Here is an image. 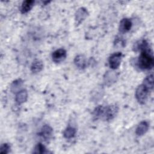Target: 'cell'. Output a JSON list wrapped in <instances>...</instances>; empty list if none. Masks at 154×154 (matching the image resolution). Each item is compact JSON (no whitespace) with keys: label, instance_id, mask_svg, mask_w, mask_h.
I'll list each match as a JSON object with an SVG mask.
<instances>
[{"label":"cell","instance_id":"5bb4252c","mask_svg":"<svg viewBox=\"0 0 154 154\" xmlns=\"http://www.w3.org/2000/svg\"><path fill=\"white\" fill-rule=\"evenodd\" d=\"M117 78V75L114 72H107L104 76V81L105 84L110 85L116 82Z\"/></svg>","mask_w":154,"mask_h":154},{"label":"cell","instance_id":"4fadbf2b","mask_svg":"<svg viewBox=\"0 0 154 154\" xmlns=\"http://www.w3.org/2000/svg\"><path fill=\"white\" fill-rule=\"evenodd\" d=\"M147 49H149L148 43L145 40L137 41L136 43H134L133 46V51L135 52H138V51L141 52Z\"/></svg>","mask_w":154,"mask_h":154},{"label":"cell","instance_id":"7a4b0ae2","mask_svg":"<svg viewBox=\"0 0 154 154\" xmlns=\"http://www.w3.org/2000/svg\"><path fill=\"white\" fill-rule=\"evenodd\" d=\"M154 64L153 57L149 49L141 52L138 59V65L142 70H150Z\"/></svg>","mask_w":154,"mask_h":154},{"label":"cell","instance_id":"7c38bea8","mask_svg":"<svg viewBox=\"0 0 154 154\" xmlns=\"http://www.w3.org/2000/svg\"><path fill=\"white\" fill-rule=\"evenodd\" d=\"M43 68V62L38 59H35L33 61L31 65V71L34 73H39L42 70Z\"/></svg>","mask_w":154,"mask_h":154},{"label":"cell","instance_id":"8fae6325","mask_svg":"<svg viewBox=\"0 0 154 154\" xmlns=\"http://www.w3.org/2000/svg\"><path fill=\"white\" fill-rule=\"evenodd\" d=\"M149 127V124L146 121H142L137 126L135 129V134L138 136H142L147 132Z\"/></svg>","mask_w":154,"mask_h":154},{"label":"cell","instance_id":"e0dca14e","mask_svg":"<svg viewBox=\"0 0 154 154\" xmlns=\"http://www.w3.org/2000/svg\"><path fill=\"white\" fill-rule=\"evenodd\" d=\"M149 91L152 90L153 88V76L150 75L147 76L143 81L142 84Z\"/></svg>","mask_w":154,"mask_h":154},{"label":"cell","instance_id":"d6986e66","mask_svg":"<svg viewBox=\"0 0 154 154\" xmlns=\"http://www.w3.org/2000/svg\"><path fill=\"white\" fill-rule=\"evenodd\" d=\"M48 152L46 148L45 147V146L40 143L37 144V145L35 146L32 152L33 153H35V154H43V153H46Z\"/></svg>","mask_w":154,"mask_h":154},{"label":"cell","instance_id":"5b68a950","mask_svg":"<svg viewBox=\"0 0 154 154\" xmlns=\"http://www.w3.org/2000/svg\"><path fill=\"white\" fill-rule=\"evenodd\" d=\"M67 56L66 51L64 49L61 48L55 50L52 54V61L56 63H61L64 61Z\"/></svg>","mask_w":154,"mask_h":154},{"label":"cell","instance_id":"3957f363","mask_svg":"<svg viewBox=\"0 0 154 154\" xmlns=\"http://www.w3.org/2000/svg\"><path fill=\"white\" fill-rule=\"evenodd\" d=\"M149 91L141 84L138 85L135 90V98L138 102L140 104H144L147 99Z\"/></svg>","mask_w":154,"mask_h":154},{"label":"cell","instance_id":"9c48e42d","mask_svg":"<svg viewBox=\"0 0 154 154\" xmlns=\"http://www.w3.org/2000/svg\"><path fill=\"white\" fill-rule=\"evenodd\" d=\"M74 64L79 69H84L87 67V60L84 55L79 54L75 57Z\"/></svg>","mask_w":154,"mask_h":154},{"label":"cell","instance_id":"8992f818","mask_svg":"<svg viewBox=\"0 0 154 154\" xmlns=\"http://www.w3.org/2000/svg\"><path fill=\"white\" fill-rule=\"evenodd\" d=\"M132 26V20L129 18H123L121 20L119 24V30L120 33L124 34L131 29Z\"/></svg>","mask_w":154,"mask_h":154},{"label":"cell","instance_id":"277c9868","mask_svg":"<svg viewBox=\"0 0 154 154\" xmlns=\"http://www.w3.org/2000/svg\"><path fill=\"white\" fill-rule=\"evenodd\" d=\"M122 54L120 52H115L112 54L108 59L109 66L111 69L115 70L117 69L121 63L122 58Z\"/></svg>","mask_w":154,"mask_h":154},{"label":"cell","instance_id":"52a82bcc","mask_svg":"<svg viewBox=\"0 0 154 154\" xmlns=\"http://www.w3.org/2000/svg\"><path fill=\"white\" fill-rule=\"evenodd\" d=\"M88 13L86 8L84 7H81L77 10L75 13V23L77 25H79L87 17Z\"/></svg>","mask_w":154,"mask_h":154},{"label":"cell","instance_id":"9a60e30c","mask_svg":"<svg viewBox=\"0 0 154 154\" xmlns=\"http://www.w3.org/2000/svg\"><path fill=\"white\" fill-rule=\"evenodd\" d=\"M34 4V1L32 0H26L23 1L21 8H20V11L22 14H25L28 13L29 11L31 10V9L32 8Z\"/></svg>","mask_w":154,"mask_h":154},{"label":"cell","instance_id":"6da1fadb","mask_svg":"<svg viewBox=\"0 0 154 154\" xmlns=\"http://www.w3.org/2000/svg\"><path fill=\"white\" fill-rule=\"evenodd\" d=\"M119 108L116 105H102L97 106L93 111V116L96 119H102L105 121L113 119L117 115Z\"/></svg>","mask_w":154,"mask_h":154},{"label":"cell","instance_id":"30bf717a","mask_svg":"<svg viewBox=\"0 0 154 154\" xmlns=\"http://www.w3.org/2000/svg\"><path fill=\"white\" fill-rule=\"evenodd\" d=\"M28 92L26 90L23 89L18 91L15 97V101L18 105H20L27 100Z\"/></svg>","mask_w":154,"mask_h":154},{"label":"cell","instance_id":"ac0fdd59","mask_svg":"<svg viewBox=\"0 0 154 154\" xmlns=\"http://www.w3.org/2000/svg\"><path fill=\"white\" fill-rule=\"evenodd\" d=\"M76 133V130L75 128L72 126H68L66 128L63 132V136L67 139H70L75 137Z\"/></svg>","mask_w":154,"mask_h":154},{"label":"cell","instance_id":"2e32d148","mask_svg":"<svg viewBox=\"0 0 154 154\" xmlns=\"http://www.w3.org/2000/svg\"><path fill=\"white\" fill-rule=\"evenodd\" d=\"M23 84V81L20 78L14 80L11 84V86H10L11 91L13 93H17L18 91L21 90L20 88L22 87Z\"/></svg>","mask_w":154,"mask_h":154},{"label":"cell","instance_id":"ffe728a7","mask_svg":"<svg viewBox=\"0 0 154 154\" xmlns=\"http://www.w3.org/2000/svg\"><path fill=\"white\" fill-rule=\"evenodd\" d=\"M10 150V146L8 143H4L0 147V153L1 154H7L8 153Z\"/></svg>","mask_w":154,"mask_h":154},{"label":"cell","instance_id":"ba28073f","mask_svg":"<svg viewBox=\"0 0 154 154\" xmlns=\"http://www.w3.org/2000/svg\"><path fill=\"white\" fill-rule=\"evenodd\" d=\"M52 134H53V129H52V128L50 126H49L48 125H45L42 128L41 131H40V132L39 133V135L45 140H48L52 137Z\"/></svg>","mask_w":154,"mask_h":154}]
</instances>
